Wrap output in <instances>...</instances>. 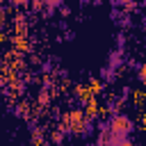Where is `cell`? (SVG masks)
<instances>
[{"instance_id":"8992f818","label":"cell","mask_w":146,"mask_h":146,"mask_svg":"<svg viewBox=\"0 0 146 146\" xmlns=\"http://www.w3.org/2000/svg\"><path fill=\"white\" fill-rule=\"evenodd\" d=\"M87 84H89V89H91V94H94V96L100 91V80H96V78H94V80H89Z\"/></svg>"},{"instance_id":"ba28073f","label":"cell","mask_w":146,"mask_h":146,"mask_svg":"<svg viewBox=\"0 0 146 146\" xmlns=\"http://www.w3.org/2000/svg\"><path fill=\"white\" fill-rule=\"evenodd\" d=\"M139 78H141V80H144V82H146V64H144V66H141V68H139Z\"/></svg>"},{"instance_id":"277c9868","label":"cell","mask_w":146,"mask_h":146,"mask_svg":"<svg viewBox=\"0 0 146 146\" xmlns=\"http://www.w3.org/2000/svg\"><path fill=\"white\" fill-rule=\"evenodd\" d=\"M14 48L18 52H27L30 50V39L27 36H14Z\"/></svg>"},{"instance_id":"9c48e42d","label":"cell","mask_w":146,"mask_h":146,"mask_svg":"<svg viewBox=\"0 0 146 146\" xmlns=\"http://www.w3.org/2000/svg\"><path fill=\"white\" fill-rule=\"evenodd\" d=\"M0 68H2V62H0Z\"/></svg>"},{"instance_id":"5b68a950","label":"cell","mask_w":146,"mask_h":146,"mask_svg":"<svg viewBox=\"0 0 146 146\" xmlns=\"http://www.w3.org/2000/svg\"><path fill=\"white\" fill-rule=\"evenodd\" d=\"M132 98H135V105H137L139 110H144V107H146V91H135V96H132Z\"/></svg>"},{"instance_id":"6da1fadb","label":"cell","mask_w":146,"mask_h":146,"mask_svg":"<svg viewBox=\"0 0 146 146\" xmlns=\"http://www.w3.org/2000/svg\"><path fill=\"white\" fill-rule=\"evenodd\" d=\"M132 128V121L125 119V116H114L110 121V132L116 137V139H123V135H128V130Z\"/></svg>"},{"instance_id":"3957f363","label":"cell","mask_w":146,"mask_h":146,"mask_svg":"<svg viewBox=\"0 0 146 146\" xmlns=\"http://www.w3.org/2000/svg\"><path fill=\"white\" fill-rule=\"evenodd\" d=\"M75 94H78V98H80V100H84V103H89V100L94 98V94H91L89 84H78V87H75Z\"/></svg>"},{"instance_id":"7a4b0ae2","label":"cell","mask_w":146,"mask_h":146,"mask_svg":"<svg viewBox=\"0 0 146 146\" xmlns=\"http://www.w3.org/2000/svg\"><path fill=\"white\" fill-rule=\"evenodd\" d=\"M98 112H100V105H98V100H96V96H94L89 103H84V116L91 119V116H96Z\"/></svg>"},{"instance_id":"52a82bcc","label":"cell","mask_w":146,"mask_h":146,"mask_svg":"<svg viewBox=\"0 0 146 146\" xmlns=\"http://www.w3.org/2000/svg\"><path fill=\"white\" fill-rule=\"evenodd\" d=\"M50 141H55V144H59V141H62V130H59V128L50 132Z\"/></svg>"}]
</instances>
